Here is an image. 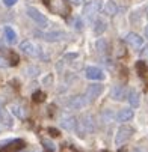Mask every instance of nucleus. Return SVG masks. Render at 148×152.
<instances>
[{
    "label": "nucleus",
    "mask_w": 148,
    "mask_h": 152,
    "mask_svg": "<svg viewBox=\"0 0 148 152\" xmlns=\"http://www.w3.org/2000/svg\"><path fill=\"white\" fill-rule=\"evenodd\" d=\"M44 3L53 14H57V15L70 14V6L67 3V0H44Z\"/></svg>",
    "instance_id": "f257e3e1"
},
{
    "label": "nucleus",
    "mask_w": 148,
    "mask_h": 152,
    "mask_svg": "<svg viewBox=\"0 0 148 152\" xmlns=\"http://www.w3.org/2000/svg\"><path fill=\"white\" fill-rule=\"evenodd\" d=\"M133 133H135V128L130 126V125H122V126H119L118 131H116V136H115V145H116V146H121V145L127 143V142L132 139Z\"/></svg>",
    "instance_id": "f03ea898"
},
{
    "label": "nucleus",
    "mask_w": 148,
    "mask_h": 152,
    "mask_svg": "<svg viewBox=\"0 0 148 152\" xmlns=\"http://www.w3.org/2000/svg\"><path fill=\"white\" fill-rule=\"evenodd\" d=\"M26 14L35 21V23H36L39 27H47V26H49V20H47V17H46L44 14H41L36 8H33V6H27V8H26Z\"/></svg>",
    "instance_id": "7ed1b4c3"
},
{
    "label": "nucleus",
    "mask_w": 148,
    "mask_h": 152,
    "mask_svg": "<svg viewBox=\"0 0 148 152\" xmlns=\"http://www.w3.org/2000/svg\"><path fill=\"white\" fill-rule=\"evenodd\" d=\"M20 50L23 51L24 54L30 56V57H38L41 54V48L36 44H33L32 41H23L20 44Z\"/></svg>",
    "instance_id": "20e7f679"
},
{
    "label": "nucleus",
    "mask_w": 148,
    "mask_h": 152,
    "mask_svg": "<svg viewBox=\"0 0 148 152\" xmlns=\"http://www.w3.org/2000/svg\"><path fill=\"white\" fill-rule=\"evenodd\" d=\"M103 91H104L103 84H89L86 88V96H85V98L88 99V102H92V101H95L103 94Z\"/></svg>",
    "instance_id": "39448f33"
},
{
    "label": "nucleus",
    "mask_w": 148,
    "mask_h": 152,
    "mask_svg": "<svg viewBox=\"0 0 148 152\" xmlns=\"http://www.w3.org/2000/svg\"><path fill=\"white\" fill-rule=\"evenodd\" d=\"M85 77L88 80H104L106 78V74L98 68V66H86L85 68Z\"/></svg>",
    "instance_id": "423d86ee"
},
{
    "label": "nucleus",
    "mask_w": 148,
    "mask_h": 152,
    "mask_svg": "<svg viewBox=\"0 0 148 152\" xmlns=\"http://www.w3.org/2000/svg\"><path fill=\"white\" fill-rule=\"evenodd\" d=\"M101 0H91V2L85 6V15H86V18H89V20H92L94 18V15L95 14H98V11L101 9Z\"/></svg>",
    "instance_id": "0eeeda50"
},
{
    "label": "nucleus",
    "mask_w": 148,
    "mask_h": 152,
    "mask_svg": "<svg viewBox=\"0 0 148 152\" xmlns=\"http://www.w3.org/2000/svg\"><path fill=\"white\" fill-rule=\"evenodd\" d=\"M88 104V99L82 96V95H76V96H71L67 102V105L71 108V110H82L85 108V105Z\"/></svg>",
    "instance_id": "6e6552de"
},
{
    "label": "nucleus",
    "mask_w": 148,
    "mask_h": 152,
    "mask_svg": "<svg viewBox=\"0 0 148 152\" xmlns=\"http://www.w3.org/2000/svg\"><path fill=\"white\" fill-rule=\"evenodd\" d=\"M133 116H135V112H133V108H130V107H122L121 110L115 115L116 121L121 122V124H122V122H129V121H132Z\"/></svg>",
    "instance_id": "1a4fd4ad"
},
{
    "label": "nucleus",
    "mask_w": 148,
    "mask_h": 152,
    "mask_svg": "<svg viewBox=\"0 0 148 152\" xmlns=\"http://www.w3.org/2000/svg\"><path fill=\"white\" fill-rule=\"evenodd\" d=\"M110 98L113 101H122L125 98V88L122 84H113L110 89Z\"/></svg>",
    "instance_id": "9d476101"
},
{
    "label": "nucleus",
    "mask_w": 148,
    "mask_h": 152,
    "mask_svg": "<svg viewBox=\"0 0 148 152\" xmlns=\"http://www.w3.org/2000/svg\"><path fill=\"white\" fill-rule=\"evenodd\" d=\"M125 41H127V44H130V45L135 47V48H141V47L144 45L142 36H139L138 33H133V32H130L129 35L125 36Z\"/></svg>",
    "instance_id": "9b49d317"
},
{
    "label": "nucleus",
    "mask_w": 148,
    "mask_h": 152,
    "mask_svg": "<svg viewBox=\"0 0 148 152\" xmlns=\"http://www.w3.org/2000/svg\"><path fill=\"white\" fill-rule=\"evenodd\" d=\"M42 39H46L49 42H56V41H60L63 36H65V33L63 32H59V30H54V32H47V33H38Z\"/></svg>",
    "instance_id": "f8f14e48"
},
{
    "label": "nucleus",
    "mask_w": 148,
    "mask_h": 152,
    "mask_svg": "<svg viewBox=\"0 0 148 152\" xmlns=\"http://www.w3.org/2000/svg\"><path fill=\"white\" fill-rule=\"evenodd\" d=\"M60 125L63 129H68V131H74L77 128V119L74 116H67L60 121Z\"/></svg>",
    "instance_id": "ddd939ff"
},
{
    "label": "nucleus",
    "mask_w": 148,
    "mask_h": 152,
    "mask_svg": "<svg viewBox=\"0 0 148 152\" xmlns=\"http://www.w3.org/2000/svg\"><path fill=\"white\" fill-rule=\"evenodd\" d=\"M82 125H83V129L86 133H92L94 128H95V122H94V118L91 115H85L82 118Z\"/></svg>",
    "instance_id": "4468645a"
},
{
    "label": "nucleus",
    "mask_w": 148,
    "mask_h": 152,
    "mask_svg": "<svg viewBox=\"0 0 148 152\" xmlns=\"http://www.w3.org/2000/svg\"><path fill=\"white\" fill-rule=\"evenodd\" d=\"M127 98H129V102H130L132 107H139V104H141V95H139L138 91L132 89L129 92V95H127Z\"/></svg>",
    "instance_id": "2eb2a0df"
},
{
    "label": "nucleus",
    "mask_w": 148,
    "mask_h": 152,
    "mask_svg": "<svg viewBox=\"0 0 148 152\" xmlns=\"http://www.w3.org/2000/svg\"><path fill=\"white\" fill-rule=\"evenodd\" d=\"M3 32H5V38H6V41L9 42V44H15V42H17V33H15V30L12 27L6 26L3 29Z\"/></svg>",
    "instance_id": "dca6fc26"
},
{
    "label": "nucleus",
    "mask_w": 148,
    "mask_h": 152,
    "mask_svg": "<svg viewBox=\"0 0 148 152\" xmlns=\"http://www.w3.org/2000/svg\"><path fill=\"white\" fill-rule=\"evenodd\" d=\"M104 12L108 14V15H115V14L118 12V8H116V5H115L113 0H109V2L106 3V6H104Z\"/></svg>",
    "instance_id": "f3484780"
},
{
    "label": "nucleus",
    "mask_w": 148,
    "mask_h": 152,
    "mask_svg": "<svg viewBox=\"0 0 148 152\" xmlns=\"http://www.w3.org/2000/svg\"><path fill=\"white\" fill-rule=\"evenodd\" d=\"M104 30H106V23H104L101 18H97L95 20V24H94V32L97 35H101Z\"/></svg>",
    "instance_id": "a211bd4d"
},
{
    "label": "nucleus",
    "mask_w": 148,
    "mask_h": 152,
    "mask_svg": "<svg viewBox=\"0 0 148 152\" xmlns=\"http://www.w3.org/2000/svg\"><path fill=\"white\" fill-rule=\"evenodd\" d=\"M95 47H97V51L103 54V53L108 51V42H106L104 39H98V41L95 42Z\"/></svg>",
    "instance_id": "6ab92c4d"
},
{
    "label": "nucleus",
    "mask_w": 148,
    "mask_h": 152,
    "mask_svg": "<svg viewBox=\"0 0 148 152\" xmlns=\"http://www.w3.org/2000/svg\"><path fill=\"white\" fill-rule=\"evenodd\" d=\"M0 119H2V122H3L5 125H8V126H11V125H12V121H11L9 115L3 110V108H0Z\"/></svg>",
    "instance_id": "aec40b11"
},
{
    "label": "nucleus",
    "mask_w": 148,
    "mask_h": 152,
    "mask_svg": "<svg viewBox=\"0 0 148 152\" xmlns=\"http://www.w3.org/2000/svg\"><path fill=\"white\" fill-rule=\"evenodd\" d=\"M11 110H12V113H14L15 116H18V118H24V116H26V113H24V110H23V107L12 105V107H11Z\"/></svg>",
    "instance_id": "412c9836"
},
{
    "label": "nucleus",
    "mask_w": 148,
    "mask_h": 152,
    "mask_svg": "<svg viewBox=\"0 0 148 152\" xmlns=\"http://www.w3.org/2000/svg\"><path fill=\"white\" fill-rule=\"evenodd\" d=\"M112 118H113V113H112L110 110H104V112H103V121L109 122V121H112Z\"/></svg>",
    "instance_id": "4be33fe9"
},
{
    "label": "nucleus",
    "mask_w": 148,
    "mask_h": 152,
    "mask_svg": "<svg viewBox=\"0 0 148 152\" xmlns=\"http://www.w3.org/2000/svg\"><path fill=\"white\" fill-rule=\"evenodd\" d=\"M73 26H74L77 30H82V27H83V26H82V20H80V18H74V20H73Z\"/></svg>",
    "instance_id": "5701e85b"
},
{
    "label": "nucleus",
    "mask_w": 148,
    "mask_h": 152,
    "mask_svg": "<svg viewBox=\"0 0 148 152\" xmlns=\"http://www.w3.org/2000/svg\"><path fill=\"white\" fill-rule=\"evenodd\" d=\"M26 71H27L29 75H36V74H39V69H38L36 66H29Z\"/></svg>",
    "instance_id": "b1692460"
},
{
    "label": "nucleus",
    "mask_w": 148,
    "mask_h": 152,
    "mask_svg": "<svg viewBox=\"0 0 148 152\" xmlns=\"http://www.w3.org/2000/svg\"><path fill=\"white\" fill-rule=\"evenodd\" d=\"M6 66H9V62H8L5 57L0 56V68H6Z\"/></svg>",
    "instance_id": "393cba45"
},
{
    "label": "nucleus",
    "mask_w": 148,
    "mask_h": 152,
    "mask_svg": "<svg viewBox=\"0 0 148 152\" xmlns=\"http://www.w3.org/2000/svg\"><path fill=\"white\" fill-rule=\"evenodd\" d=\"M17 2H18V0H3L5 6H14V5H15Z\"/></svg>",
    "instance_id": "a878e982"
},
{
    "label": "nucleus",
    "mask_w": 148,
    "mask_h": 152,
    "mask_svg": "<svg viewBox=\"0 0 148 152\" xmlns=\"http://www.w3.org/2000/svg\"><path fill=\"white\" fill-rule=\"evenodd\" d=\"M44 143H46V148H47V149H52V151L54 149V146H53V143H52V142H47V140H44Z\"/></svg>",
    "instance_id": "bb28decb"
},
{
    "label": "nucleus",
    "mask_w": 148,
    "mask_h": 152,
    "mask_svg": "<svg viewBox=\"0 0 148 152\" xmlns=\"http://www.w3.org/2000/svg\"><path fill=\"white\" fill-rule=\"evenodd\" d=\"M144 57L148 60V45H147V48H145V51H144Z\"/></svg>",
    "instance_id": "cd10ccee"
},
{
    "label": "nucleus",
    "mask_w": 148,
    "mask_h": 152,
    "mask_svg": "<svg viewBox=\"0 0 148 152\" xmlns=\"http://www.w3.org/2000/svg\"><path fill=\"white\" fill-rule=\"evenodd\" d=\"M71 2H73V3H74V5H79V3H80V2H82V0H71Z\"/></svg>",
    "instance_id": "c85d7f7f"
},
{
    "label": "nucleus",
    "mask_w": 148,
    "mask_h": 152,
    "mask_svg": "<svg viewBox=\"0 0 148 152\" xmlns=\"http://www.w3.org/2000/svg\"><path fill=\"white\" fill-rule=\"evenodd\" d=\"M145 36H147V39H148V26L145 27Z\"/></svg>",
    "instance_id": "c756f323"
}]
</instances>
